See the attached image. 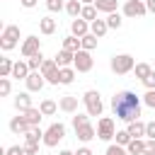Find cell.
<instances>
[{
    "label": "cell",
    "instance_id": "cell-1",
    "mask_svg": "<svg viewBox=\"0 0 155 155\" xmlns=\"http://www.w3.org/2000/svg\"><path fill=\"white\" fill-rule=\"evenodd\" d=\"M111 111L116 119L131 124V121H138L140 119V99L136 92L131 90H121L111 97Z\"/></svg>",
    "mask_w": 155,
    "mask_h": 155
},
{
    "label": "cell",
    "instance_id": "cell-2",
    "mask_svg": "<svg viewBox=\"0 0 155 155\" xmlns=\"http://www.w3.org/2000/svg\"><path fill=\"white\" fill-rule=\"evenodd\" d=\"M109 65H111V70L116 75H126V73H131L136 68V61H133L131 53H116V56H111V63Z\"/></svg>",
    "mask_w": 155,
    "mask_h": 155
},
{
    "label": "cell",
    "instance_id": "cell-3",
    "mask_svg": "<svg viewBox=\"0 0 155 155\" xmlns=\"http://www.w3.org/2000/svg\"><path fill=\"white\" fill-rule=\"evenodd\" d=\"M17 41H19V27L17 24H7L2 29V34H0V48L2 51H12L17 46Z\"/></svg>",
    "mask_w": 155,
    "mask_h": 155
},
{
    "label": "cell",
    "instance_id": "cell-4",
    "mask_svg": "<svg viewBox=\"0 0 155 155\" xmlns=\"http://www.w3.org/2000/svg\"><path fill=\"white\" fill-rule=\"evenodd\" d=\"M82 102H85V109H87V114H90V116H102L104 104H102V99H99V92H97V90H87V92L82 94Z\"/></svg>",
    "mask_w": 155,
    "mask_h": 155
},
{
    "label": "cell",
    "instance_id": "cell-5",
    "mask_svg": "<svg viewBox=\"0 0 155 155\" xmlns=\"http://www.w3.org/2000/svg\"><path fill=\"white\" fill-rule=\"evenodd\" d=\"M65 138V126L58 121V124H51L48 128H46V133H44V145L46 148H56L61 140Z\"/></svg>",
    "mask_w": 155,
    "mask_h": 155
},
{
    "label": "cell",
    "instance_id": "cell-6",
    "mask_svg": "<svg viewBox=\"0 0 155 155\" xmlns=\"http://www.w3.org/2000/svg\"><path fill=\"white\" fill-rule=\"evenodd\" d=\"M19 53H22L24 58H31V56L41 53V41H39V36H27V39L22 41V46H19Z\"/></svg>",
    "mask_w": 155,
    "mask_h": 155
},
{
    "label": "cell",
    "instance_id": "cell-7",
    "mask_svg": "<svg viewBox=\"0 0 155 155\" xmlns=\"http://www.w3.org/2000/svg\"><path fill=\"white\" fill-rule=\"evenodd\" d=\"M114 136H116V131H114V121H111L109 116H102L99 124H97V138H99V140H111Z\"/></svg>",
    "mask_w": 155,
    "mask_h": 155
},
{
    "label": "cell",
    "instance_id": "cell-8",
    "mask_svg": "<svg viewBox=\"0 0 155 155\" xmlns=\"http://www.w3.org/2000/svg\"><path fill=\"white\" fill-rule=\"evenodd\" d=\"M92 63H94V61H92L90 51H82V48H80V51L75 53V63H73V68H75L78 73H90V70H92Z\"/></svg>",
    "mask_w": 155,
    "mask_h": 155
},
{
    "label": "cell",
    "instance_id": "cell-9",
    "mask_svg": "<svg viewBox=\"0 0 155 155\" xmlns=\"http://www.w3.org/2000/svg\"><path fill=\"white\" fill-rule=\"evenodd\" d=\"M145 12H148V7H145L143 0H126V5H124L126 17H143Z\"/></svg>",
    "mask_w": 155,
    "mask_h": 155
},
{
    "label": "cell",
    "instance_id": "cell-10",
    "mask_svg": "<svg viewBox=\"0 0 155 155\" xmlns=\"http://www.w3.org/2000/svg\"><path fill=\"white\" fill-rule=\"evenodd\" d=\"M24 82H27V90H29V92H39V90L46 85V78H44L39 70H34V73H29V78H27Z\"/></svg>",
    "mask_w": 155,
    "mask_h": 155
},
{
    "label": "cell",
    "instance_id": "cell-11",
    "mask_svg": "<svg viewBox=\"0 0 155 155\" xmlns=\"http://www.w3.org/2000/svg\"><path fill=\"white\" fill-rule=\"evenodd\" d=\"M58 109L65 111V114H78V97H73V94H63V97L58 99Z\"/></svg>",
    "mask_w": 155,
    "mask_h": 155
},
{
    "label": "cell",
    "instance_id": "cell-12",
    "mask_svg": "<svg viewBox=\"0 0 155 155\" xmlns=\"http://www.w3.org/2000/svg\"><path fill=\"white\" fill-rule=\"evenodd\" d=\"M70 31H73V36H78V39L87 36V34H90V22H85L82 17L73 19V22H70Z\"/></svg>",
    "mask_w": 155,
    "mask_h": 155
},
{
    "label": "cell",
    "instance_id": "cell-13",
    "mask_svg": "<svg viewBox=\"0 0 155 155\" xmlns=\"http://www.w3.org/2000/svg\"><path fill=\"white\" fill-rule=\"evenodd\" d=\"M56 63H58V68H70V65L75 63V53H73V51L61 48V51L56 53Z\"/></svg>",
    "mask_w": 155,
    "mask_h": 155
},
{
    "label": "cell",
    "instance_id": "cell-14",
    "mask_svg": "<svg viewBox=\"0 0 155 155\" xmlns=\"http://www.w3.org/2000/svg\"><path fill=\"white\" fill-rule=\"evenodd\" d=\"M29 128H31V126H29V124L24 121V116H22V114H19V116H15V119L10 121V131H12V133H17V136H19V133L24 136V133H27Z\"/></svg>",
    "mask_w": 155,
    "mask_h": 155
},
{
    "label": "cell",
    "instance_id": "cell-15",
    "mask_svg": "<svg viewBox=\"0 0 155 155\" xmlns=\"http://www.w3.org/2000/svg\"><path fill=\"white\" fill-rule=\"evenodd\" d=\"M15 109L22 114V111H27V109H31V97H29V92H19L17 97H15Z\"/></svg>",
    "mask_w": 155,
    "mask_h": 155
},
{
    "label": "cell",
    "instance_id": "cell-16",
    "mask_svg": "<svg viewBox=\"0 0 155 155\" xmlns=\"http://www.w3.org/2000/svg\"><path fill=\"white\" fill-rule=\"evenodd\" d=\"M75 136H78V140H82V143H87V140H92V138L97 136V131H94V126H90V124H85V126H80V128H75Z\"/></svg>",
    "mask_w": 155,
    "mask_h": 155
},
{
    "label": "cell",
    "instance_id": "cell-17",
    "mask_svg": "<svg viewBox=\"0 0 155 155\" xmlns=\"http://www.w3.org/2000/svg\"><path fill=\"white\" fill-rule=\"evenodd\" d=\"M29 65H27V61H17L15 63V68H12V78H17V80H27L29 78Z\"/></svg>",
    "mask_w": 155,
    "mask_h": 155
},
{
    "label": "cell",
    "instance_id": "cell-18",
    "mask_svg": "<svg viewBox=\"0 0 155 155\" xmlns=\"http://www.w3.org/2000/svg\"><path fill=\"white\" fill-rule=\"evenodd\" d=\"M22 116H24V121L29 124V126H39V121H41V109H36V107H31V109H27V111H22Z\"/></svg>",
    "mask_w": 155,
    "mask_h": 155
},
{
    "label": "cell",
    "instance_id": "cell-19",
    "mask_svg": "<svg viewBox=\"0 0 155 155\" xmlns=\"http://www.w3.org/2000/svg\"><path fill=\"white\" fill-rule=\"evenodd\" d=\"M94 7H97V12H107V15H111V12H116L119 0H94Z\"/></svg>",
    "mask_w": 155,
    "mask_h": 155
},
{
    "label": "cell",
    "instance_id": "cell-20",
    "mask_svg": "<svg viewBox=\"0 0 155 155\" xmlns=\"http://www.w3.org/2000/svg\"><path fill=\"white\" fill-rule=\"evenodd\" d=\"M128 155H145V140L143 138H133L128 145H126Z\"/></svg>",
    "mask_w": 155,
    "mask_h": 155
},
{
    "label": "cell",
    "instance_id": "cell-21",
    "mask_svg": "<svg viewBox=\"0 0 155 155\" xmlns=\"http://www.w3.org/2000/svg\"><path fill=\"white\" fill-rule=\"evenodd\" d=\"M82 7H85V5H82L80 0H68V2H65V12H68L73 19H78V17L82 15Z\"/></svg>",
    "mask_w": 155,
    "mask_h": 155
},
{
    "label": "cell",
    "instance_id": "cell-22",
    "mask_svg": "<svg viewBox=\"0 0 155 155\" xmlns=\"http://www.w3.org/2000/svg\"><path fill=\"white\" fill-rule=\"evenodd\" d=\"M90 31H92L97 39H102V36L109 31V27H107V19H94V22L90 24Z\"/></svg>",
    "mask_w": 155,
    "mask_h": 155
},
{
    "label": "cell",
    "instance_id": "cell-23",
    "mask_svg": "<svg viewBox=\"0 0 155 155\" xmlns=\"http://www.w3.org/2000/svg\"><path fill=\"white\" fill-rule=\"evenodd\" d=\"M126 131L131 133V138H143V136H145V124H143L140 119H138V121H131Z\"/></svg>",
    "mask_w": 155,
    "mask_h": 155
},
{
    "label": "cell",
    "instance_id": "cell-24",
    "mask_svg": "<svg viewBox=\"0 0 155 155\" xmlns=\"http://www.w3.org/2000/svg\"><path fill=\"white\" fill-rule=\"evenodd\" d=\"M39 31L46 34V36L53 34V31H56V19H51V17H41V19H39Z\"/></svg>",
    "mask_w": 155,
    "mask_h": 155
},
{
    "label": "cell",
    "instance_id": "cell-25",
    "mask_svg": "<svg viewBox=\"0 0 155 155\" xmlns=\"http://www.w3.org/2000/svg\"><path fill=\"white\" fill-rule=\"evenodd\" d=\"M44 133H46V131H41L39 126H31V128L24 133V140H27V143H39V140H44Z\"/></svg>",
    "mask_w": 155,
    "mask_h": 155
},
{
    "label": "cell",
    "instance_id": "cell-26",
    "mask_svg": "<svg viewBox=\"0 0 155 155\" xmlns=\"http://www.w3.org/2000/svg\"><path fill=\"white\" fill-rule=\"evenodd\" d=\"M63 48H65V51L78 53V51L82 48V44H80V39H78V36H73V34H70V36H65V39H63Z\"/></svg>",
    "mask_w": 155,
    "mask_h": 155
},
{
    "label": "cell",
    "instance_id": "cell-27",
    "mask_svg": "<svg viewBox=\"0 0 155 155\" xmlns=\"http://www.w3.org/2000/svg\"><path fill=\"white\" fill-rule=\"evenodd\" d=\"M133 73H136V78L143 82L150 73H153V65H148V63H136V68H133Z\"/></svg>",
    "mask_w": 155,
    "mask_h": 155
},
{
    "label": "cell",
    "instance_id": "cell-28",
    "mask_svg": "<svg viewBox=\"0 0 155 155\" xmlns=\"http://www.w3.org/2000/svg\"><path fill=\"white\" fill-rule=\"evenodd\" d=\"M39 109H41V114H44V116H53V114H56V109H58V104H56L53 99H44V102L39 104Z\"/></svg>",
    "mask_w": 155,
    "mask_h": 155
},
{
    "label": "cell",
    "instance_id": "cell-29",
    "mask_svg": "<svg viewBox=\"0 0 155 155\" xmlns=\"http://www.w3.org/2000/svg\"><path fill=\"white\" fill-rule=\"evenodd\" d=\"M12 68L15 63L10 58H0V78H12Z\"/></svg>",
    "mask_w": 155,
    "mask_h": 155
},
{
    "label": "cell",
    "instance_id": "cell-30",
    "mask_svg": "<svg viewBox=\"0 0 155 155\" xmlns=\"http://www.w3.org/2000/svg\"><path fill=\"white\" fill-rule=\"evenodd\" d=\"M61 85H70L73 80H75V68L70 65V68H61Z\"/></svg>",
    "mask_w": 155,
    "mask_h": 155
},
{
    "label": "cell",
    "instance_id": "cell-31",
    "mask_svg": "<svg viewBox=\"0 0 155 155\" xmlns=\"http://www.w3.org/2000/svg\"><path fill=\"white\" fill-rule=\"evenodd\" d=\"M80 17H82L85 22H90V24H92V22L97 19V7H94V5H85V7H82V15H80Z\"/></svg>",
    "mask_w": 155,
    "mask_h": 155
},
{
    "label": "cell",
    "instance_id": "cell-32",
    "mask_svg": "<svg viewBox=\"0 0 155 155\" xmlns=\"http://www.w3.org/2000/svg\"><path fill=\"white\" fill-rule=\"evenodd\" d=\"M80 44H82V51H92V48H97V36L90 31L87 36H82V39H80Z\"/></svg>",
    "mask_w": 155,
    "mask_h": 155
},
{
    "label": "cell",
    "instance_id": "cell-33",
    "mask_svg": "<svg viewBox=\"0 0 155 155\" xmlns=\"http://www.w3.org/2000/svg\"><path fill=\"white\" fill-rule=\"evenodd\" d=\"M44 56L41 53H36V56H31V58H27V65H29V70L34 73V70H41V65H44Z\"/></svg>",
    "mask_w": 155,
    "mask_h": 155
},
{
    "label": "cell",
    "instance_id": "cell-34",
    "mask_svg": "<svg viewBox=\"0 0 155 155\" xmlns=\"http://www.w3.org/2000/svg\"><path fill=\"white\" fill-rule=\"evenodd\" d=\"M114 138H116V145H124V148L133 140V138H131V133H128L126 128H124V131H116V136H114Z\"/></svg>",
    "mask_w": 155,
    "mask_h": 155
},
{
    "label": "cell",
    "instance_id": "cell-35",
    "mask_svg": "<svg viewBox=\"0 0 155 155\" xmlns=\"http://www.w3.org/2000/svg\"><path fill=\"white\" fill-rule=\"evenodd\" d=\"M121 22H124V19H121V15H119V12H111V15L107 17V27H109V29H119V27H121Z\"/></svg>",
    "mask_w": 155,
    "mask_h": 155
},
{
    "label": "cell",
    "instance_id": "cell-36",
    "mask_svg": "<svg viewBox=\"0 0 155 155\" xmlns=\"http://www.w3.org/2000/svg\"><path fill=\"white\" fill-rule=\"evenodd\" d=\"M87 116H90V114H75V116H73V128H80V126L90 124V121H87Z\"/></svg>",
    "mask_w": 155,
    "mask_h": 155
},
{
    "label": "cell",
    "instance_id": "cell-37",
    "mask_svg": "<svg viewBox=\"0 0 155 155\" xmlns=\"http://www.w3.org/2000/svg\"><path fill=\"white\" fill-rule=\"evenodd\" d=\"M104 155H128V150H126L124 145H109Z\"/></svg>",
    "mask_w": 155,
    "mask_h": 155
},
{
    "label": "cell",
    "instance_id": "cell-38",
    "mask_svg": "<svg viewBox=\"0 0 155 155\" xmlns=\"http://www.w3.org/2000/svg\"><path fill=\"white\" fill-rule=\"evenodd\" d=\"M46 7H48L51 12H61L65 5H63V0H48V2H46Z\"/></svg>",
    "mask_w": 155,
    "mask_h": 155
},
{
    "label": "cell",
    "instance_id": "cell-39",
    "mask_svg": "<svg viewBox=\"0 0 155 155\" xmlns=\"http://www.w3.org/2000/svg\"><path fill=\"white\" fill-rule=\"evenodd\" d=\"M10 90H12L10 80H7V78H0V94H2V97H7V94H10Z\"/></svg>",
    "mask_w": 155,
    "mask_h": 155
},
{
    "label": "cell",
    "instance_id": "cell-40",
    "mask_svg": "<svg viewBox=\"0 0 155 155\" xmlns=\"http://www.w3.org/2000/svg\"><path fill=\"white\" fill-rule=\"evenodd\" d=\"M143 102H145L150 109H155V90H148V92L143 94Z\"/></svg>",
    "mask_w": 155,
    "mask_h": 155
},
{
    "label": "cell",
    "instance_id": "cell-41",
    "mask_svg": "<svg viewBox=\"0 0 155 155\" xmlns=\"http://www.w3.org/2000/svg\"><path fill=\"white\" fill-rule=\"evenodd\" d=\"M24 153L27 155H36L39 153V143H24Z\"/></svg>",
    "mask_w": 155,
    "mask_h": 155
},
{
    "label": "cell",
    "instance_id": "cell-42",
    "mask_svg": "<svg viewBox=\"0 0 155 155\" xmlns=\"http://www.w3.org/2000/svg\"><path fill=\"white\" fill-rule=\"evenodd\" d=\"M143 85H145V90H155V70H153V73L143 80Z\"/></svg>",
    "mask_w": 155,
    "mask_h": 155
},
{
    "label": "cell",
    "instance_id": "cell-43",
    "mask_svg": "<svg viewBox=\"0 0 155 155\" xmlns=\"http://www.w3.org/2000/svg\"><path fill=\"white\" fill-rule=\"evenodd\" d=\"M145 136H148L150 140H155V121H150V124H145Z\"/></svg>",
    "mask_w": 155,
    "mask_h": 155
},
{
    "label": "cell",
    "instance_id": "cell-44",
    "mask_svg": "<svg viewBox=\"0 0 155 155\" xmlns=\"http://www.w3.org/2000/svg\"><path fill=\"white\" fill-rule=\"evenodd\" d=\"M5 155H27V153H24V148L12 145V148H7V150H5Z\"/></svg>",
    "mask_w": 155,
    "mask_h": 155
},
{
    "label": "cell",
    "instance_id": "cell-45",
    "mask_svg": "<svg viewBox=\"0 0 155 155\" xmlns=\"http://www.w3.org/2000/svg\"><path fill=\"white\" fill-rule=\"evenodd\" d=\"M145 155H155V140H145Z\"/></svg>",
    "mask_w": 155,
    "mask_h": 155
},
{
    "label": "cell",
    "instance_id": "cell-46",
    "mask_svg": "<svg viewBox=\"0 0 155 155\" xmlns=\"http://www.w3.org/2000/svg\"><path fill=\"white\" fill-rule=\"evenodd\" d=\"M19 2H22V7H27V10H31V7H34V5L39 2V0H19Z\"/></svg>",
    "mask_w": 155,
    "mask_h": 155
},
{
    "label": "cell",
    "instance_id": "cell-47",
    "mask_svg": "<svg viewBox=\"0 0 155 155\" xmlns=\"http://www.w3.org/2000/svg\"><path fill=\"white\" fill-rule=\"evenodd\" d=\"M145 7H148V12L155 15V0H145Z\"/></svg>",
    "mask_w": 155,
    "mask_h": 155
},
{
    "label": "cell",
    "instance_id": "cell-48",
    "mask_svg": "<svg viewBox=\"0 0 155 155\" xmlns=\"http://www.w3.org/2000/svg\"><path fill=\"white\" fill-rule=\"evenodd\" d=\"M75 155H92V150H90V148H80Z\"/></svg>",
    "mask_w": 155,
    "mask_h": 155
},
{
    "label": "cell",
    "instance_id": "cell-49",
    "mask_svg": "<svg viewBox=\"0 0 155 155\" xmlns=\"http://www.w3.org/2000/svg\"><path fill=\"white\" fill-rule=\"evenodd\" d=\"M58 155H75V153H73V150H61Z\"/></svg>",
    "mask_w": 155,
    "mask_h": 155
},
{
    "label": "cell",
    "instance_id": "cell-50",
    "mask_svg": "<svg viewBox=\"0 0 155 155\" xmlns=\"http://www.w3.org/2000/svg\"><path fill=\"white\" fill-rule=\"evenodd\" d=\"M82 5H94V0H80Z\"/></svg>",
    "mask_w": 155,
    "mask_h": 155
},
{
    "label": "cell",
    "instance_id": "cell-51",
    "mask_svg": "<svg viewBox=\"0 0 155 155\" xmlns=\"http://www.w3.org/2000/svg\"><path fill=\"white\" fill-rule=\"evenodd\" d=\"M46 2H48V0H46Z\"/></svg>",
    "mask_w": 155,
    "mask_h": 155
},
{
    "label": "cell",
    "instance_id": "cell-52",
    "mask_svg": "<svg viewBox=\"0 0 155 155\" xmlns=\"http://www.w3.org/2000/svg\"><path fill=\"white\" fill-rule=\"evenodd\" d=\"M153 68H155V65H153Z\"/></svg>",
    "mask_w": 155,
    "mask_h": 155
}]
</instances>
